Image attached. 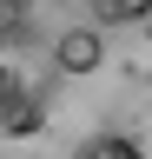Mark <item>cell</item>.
<instances>
[{
    "label": "cell",
    "mask_w": 152,
    "mask_h": 159,
    "mask_svg": "<svg viewBox=\"0 0 152 159\" xmlns=\"http://www.w3.org/2000/svg\"><path fill=\"white\" fill-rule=\"evenodd\" d=\"M73 159H152V93L139 106H126L112 126H99L93 139H80Z\"/></svg>",
    "instance_id": "obj_1"
},
{
    "label": "cell",
    "mask_w": 152,
    "mask_h": 159,
    "mask_svg": "<svg viewBox=\"0 0 152 159\" xmlns=\"http://www.w3.org/2000/svg\"><path fill=\"white\" fill-rule=\"evenodd\" d=\"M53 60H60V73H99L106 40L93 33V27H66L60 40H53Z\"/></svg>",
    "instance_id": "obj_2"
},
{
    "label": "cell",
    "mask_w": 152,
    "mask_h": 159,
    "mask_svg": "<svg viewBox=\"0 0 152 159\" xmlns=\"http://www.w3.org/2000/svg\"><path fill=\"white\" fill-rule=\"evenodd\" d=\"M93 7H99V20H145L152 0H93Z\"/></svg>",
    "instance_id": "obj_3"
}]
</instances>
